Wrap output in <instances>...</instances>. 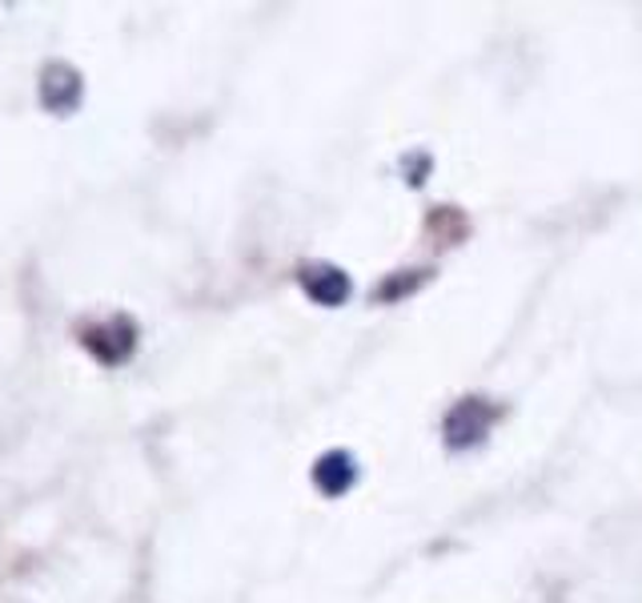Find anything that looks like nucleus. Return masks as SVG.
Listing matches in <instances>:
<instances>
[{
  "instance_id": "nucleus-3",
  "label": "nucleus",
  "mask_w": 642,
  "mask_h": 603,
  "mask_svg": "<svg viewBox=\"0 0 642 603\" xmlns=\"http://www.w3.org/2000/svg\"><path fill=\"white\" fill-rule=\"evenodd\" d=\"M298 282L318 306H342L350 298V274L338 266H306L298 274Z\"/></svg>"
},
{
  "instance_id": "nucleus-5",
  "label": "nucleus",
  "mask_w": 642,
  "mask_h": 603,
  "mask_svg": "<svg viewBox=\"0 0 642 603\" xmlns=\"http://www.w3.org/2000/svg\"><path fill=\"white\" fill-rule=\"evenodd\" d=\"M490 426V414L482 402L466 399L458 402V411H450V419H446V431H450V443H458V447H466V443H474V438L486 435Z\"/></svg>"
},
{
  "instance_id": "nucleus-4",
  "label": "nucleus",
  "mask_w": 642,
  "mask_h": 603,
  "mask_svg": "<svg viewBox=\"0 0 642 603\" xmlns=\"http://www.w3.org/2000/svg\"><path fill=\"white\" fill-rule=\"evenodd\" d=\"M357 479V467L354 458L345 455V451H330V455L318 458V467H313V483H318L325 495H345L354 487Z\"/></svg>"
},
{
  "instance_id": "nucleus-1",
  "label": "nucleus",
  "mask_w": 642,
  "mask_h": 603,
  "mask_svg": "<svg viewBox=\"0 0 642 603\" xmlns=\"http://www.w3.org/2000/svg\"><path fill=\"white\" fill-rule=\"evenodd\" d=\"M81 347L89 350L97 362H105V367H117V362H125V358L133 355L137 326L125 314H113L105 322L81 326Z\"/></svg>"
},
{
  "instance_id": "nucleus-2",
  "label": "nucleus",
  "mask_w": 642,
  "mask_h": 603,
  "mask_svg": "<svg viewBox=\"0 0 642 603\" xmlns=\"http://www.w3.org/2000/svg\"><path fill=\"white\" fill-rule=\"evenodd\" d=\"M81 73L65 61H49L45 73H41V105H45L53 117H68V113L81 105Z\"/></svg>"
}]
</instances>
